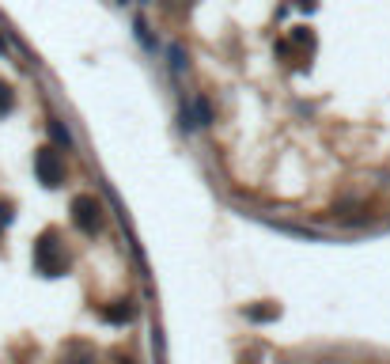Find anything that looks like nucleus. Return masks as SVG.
Here are the masks:
<instances>
[{"mask_svg": "<svg viewBox=\"0 0 390 364\" xmlns=\"http://www.w3.org/2000/svg\"><path fill=\"white\" fill-rule=\"evenodd\" d=\"M0 220H4V224L12 220V205H0Z\"/></svg>", "mask_w": 390, "mask_h": 364, "instance_id": "8", "label": "nucleus"}, {"mask_svg": "<svg viewBox=\"0 0 390 364\" xmlns=\"http://www.w3.org/2000/svg\"><path fill=\"white\" fill-rule=\"evenodd\" d=\"M35 171H38V182L42 186H61V179H65V163H61V156H57V148H38L35 152Z\"/></svg>", "mask_w": 390, "mask_h": 364, "instance_id": "2", "label": "nucleus"}, {"mask_svg": "<svg viewBox=\"0 0 390 364\" xmlns=\"http://www.w3.org/2000/svg\"><path fill=\"white\" fill-rule=\"evenodd\" d=\"M50 137H53V140H57V145H65V148H72V133H69V129H65V126H61V121H57V118H50Z\"/></svg>", "mask_w": 390, "mask_h": 364, "instance_id": "6", "label": "nucleus"}, {"mask_svg": "<svg viewBox=\"0 0 390 364\" xmlns=\"http://www.w3.org/2000/svg\"><path fill=\"white\" fill-rule=\"evenodd\" d=\"M121 364H133V360H121Z\"/></svg>", "mask_w": 390, "mask_h": 364, "instance_id": "12", "label": "nucleus"}, {"mask_svg": "<svg viewBox=\"0 0 390 364\" xmlns=\"http://www.w3.org/2000/svg\"><path fill=\"white\" fill-rule=\"evenodd\" d=\"M35 266H38V273H46V277H61V273L69 270V258L61 255V243H57L53 231L38 236V243H35Z\"/></svg>", "mask_w": 390, "mask_h": 364, "instance_id": "1", "label": "nucleus"}, {"mask_svg": "<svg viewBox=\"0 0 390 364\" xmlns=\"http://www.w3.org/2000/svg\"><path fill=\"white\" fill-rule=\"evenodd\" d=\"M8 50V42H4V35H0V53H4Z\"/></svg>", "mask_w": 390, "mask_h": 364, "instance_id": "11", "label": "nucleus"}, {"mask_svg": "<svg viewBox=\"0 0 390 364\" xmlns=\"http://www.w3.org/2000/svg\"><path fill=\"white\" fill-rule=\"evenodd\" d=\"M296 4H299V8H307V12H311V8H315V0H296Z\"/></svg>", "mask_w": 390, "mask_h": 364, "instance_id": "9", "label": "nucleus"}, {"mask_svg": "<svg viewBox=\"0 0 390 364\" xmlns=\"http://www.w3.org/2000/svg\"><path fill=\"white\" fill-rule=\"evenodd\" d=\"M72 364H99L95 357H84V360H72Z\"/></svg>", "mask_w": 390, "mask_h": 364, "instance_id": "10", "label": "nucleus"}, {"mask_svg": "<svg viewBox=\"0 0 390 364\" xmlns=\"http://www.w3.org/2000/svg\"><path fill=\"white\" fill-rule=\"evenodd\" d=\"M72 224L84 231V236H95L99 231V205H95V197H72Z\"/></svg>", "mask_w": 390, "mask_h": 364, "instance_id": "3", "label": "nucleus"}, {"mask_svg": "<svg viewBox=\"0 0 390 364\" xmlns=\"http://www.w3.org/2000/svg\"><path fill=\"white\" fill-rule=\"evenodd\" d=\"M12 103H16L12 87H8L4 80H0V114H8V110H12Z\"/></svg>", "mask_w": 390, "mask_h": 364, "instance_id": "7", "label": "nucleus"}, {"mask_svg": "<svg viewBox=\"0 0 390 364\" xmlns=\"http://www.w3.org/2000/svg\"><path fill=\"white\" fill-rule=\"evenodd\" d=\"M277 315H281V307H277V304H269V307H247L250 323H273Z\"/></svg>", "mask_w": 390, "mask_h": 364, "instance_id": "5", "label": "nucleus"}, {"mask_svg": "<svg viewBox=\"0 0 390 364\" xmlns=\"http://www.w3.org/2000/svg\"><path fill=\"white\" fill-rule=\"evenodd\" d=\"M133 315H137V307H133L129 300H118V304H110L106 311H103V319H106V323H129Z\"/></svg>", "mask_w": 390, "mask_h": 364, "instance_id": "4", "label": "nucleus"}]
</instances>
